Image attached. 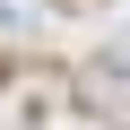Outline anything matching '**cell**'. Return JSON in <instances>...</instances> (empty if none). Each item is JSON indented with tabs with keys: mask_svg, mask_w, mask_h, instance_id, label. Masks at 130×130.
I'll use <instances>...</instances> for the list:
<instances>
[{
	"mask_svg": "<svg viewBox=\"0 0 130 130\" xmlns=\"http://www.w3.org/2000/svg\"><path fill=\"white\" fill-rule=\"evenodd\" d=\"M70 95L95 121H130V70H113V61H78L70 70Z\"/></svg>",
	"mask_w": 130,
	"mask_h": 130,
	"instance_id": "cell-1",
	"label": "cell"
},
{
	"mask_svg": "<svg viewBox=\"0 0 130 130\" xmlns=\"http://www.w3.org/2000/svg\"><path fill=\"white\" fill-rule=\"evenodd\" d=\"M104 61H113V70H130V26H121V35L104 43Z\"/></svg>",
	"mask_w": 130,
	"mask_h": 130,
	"instance_id": "cell-3",
	"label": "cell"
},
{
	"mask_svg": "<svg viewBox=\"0 0 130 130\" xmlns=\"http://www.w3.org/2000/svg\"><path fill=\"white\" fill-rule=\"evenodd\" d=\"M0 26H9V35H43L52 9H43V0H0Z\"/></svg>",
	"mask_w": 130,
	"mask_h": 130,
	"instance_id": "cell-2",
	"label": "cell"
}]
</instances>
